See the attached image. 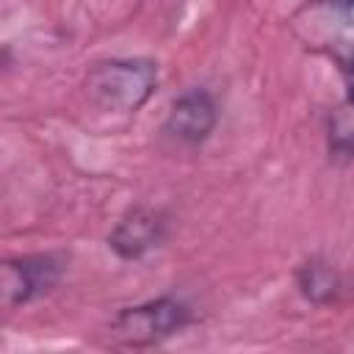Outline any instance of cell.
<instances>
[{
  "label": "cell",
  "mask_w": 354,
  "mask_h": 354,
  "mask_svg": "<svg viewBox=\"0 0 354 354\" xmlns=\"http://www.w3.org/2000/svg\"><path fill=\"white\" fill-rule=\"evenodd\" d=\"M158 83V66L144 58H113L91 66L86 75V94L102 111H138Z\"/></svg>",
  "instance_id": "6da1fadb"
},
{
  "label": "cell",
  "mask_w": 354,
  "mask_h": 354,
  "mask_svg": "<svg viewBox=\"0 0 354 354\" xmlns=\"http://www.w3.org/2000/svg\"><path fill=\"white\" fill-rule=\"evenodd\" d=\"M191 321V310L177 299H158L122 310L111 321V340L127 348H144L166 340Z\"/></svg>",
  "instance_id": "7a4b0ae2"
},
{
  "label": "cell",
  "mask_w": 354,
  "mask_h": 354,
  "mask_svg": "<svg viewBox=\"0 0 354 354\" xmlns=\"http://www.w3.org/2000/svg\"><path fill=\"white\" fill-rule=\"evenodd\" d=\"M58 263L53 257H22L3 266V304L17 307L50 290L58 282Z\"/></svg>",
  "instance_id": "3957f363"
},
{
  "label": "cell",
  "mask_w": 354,
  "mask_h": 354,
  "mask_svg": "<svg viewBox=\"0 0 354 354\" xmlns=\"http://www.w3.org/2000/svg\"><path fill=\"white\" fill-rule=\"evenodd\" d=\"M216 127V102L207 91H185L169 111L166 133L183 144H199Z\"/></svg>",
  "instance_id": "277c9868"
},
{
  "label": "cell",
  "mask_w": 354,
  "mask_h": 354,
  "mask_svg": "<svg viewBox=\"0 0 354 354\" xmlns=\"http://www.w3.org/2000/svg\"><path fill=\"white\" fill-rule=\"evenodd\" d=\"M163 230H166V221L158 210L136 207L116 224L108 243L119 257L133 260V257H141L144 252H149L152 246H158V241L163 238Z\"/></svg>",
  "instance_id": "5b68a950"
},
{
  "label": "cell",
  "mask_w": 354,
  "mask_h": 354,
  "mask_svg": "<svg viewBox=\"0 0 354 354\" xmlns=\"http://www.w3.org/2000/svg\"><path fill=\"white\" fill-rule=\"evenodd\" d=\"M299 288L313 301H329L337 293V274L321 260H310L299 271Z\"/></svg>",
  "instance_id": "8992f818"
},
{
  "label": "cell",
  "mask_w": 354,
  "mask_h": 354,
  "mask_svg": "<svg viewBox=\"0 0 354 354\" xmlns=\"http://www.w3.org/2000/svg\"><path fill=\"white\" fill-rule=\"evenodd\" d=\"M340 17H346L348 22H354V0H326Z\"/></svg>",
  "instance_id": "52a82bcc"
},
{
  "label": "cell",
  "mask_w": 354,
  "mask_h": 354,
  "mask_svg": "<svg viewBox=\"0 0 354 354\" xmlns=\"http://www.w3.org/2000/svg\"><path fill=\"white\" fill-rule=\"evenodd\" d=\"M351 102H354V83H351Z\"/></svg>",
  "instance_id": "ba28073f"
}]
</instances>
